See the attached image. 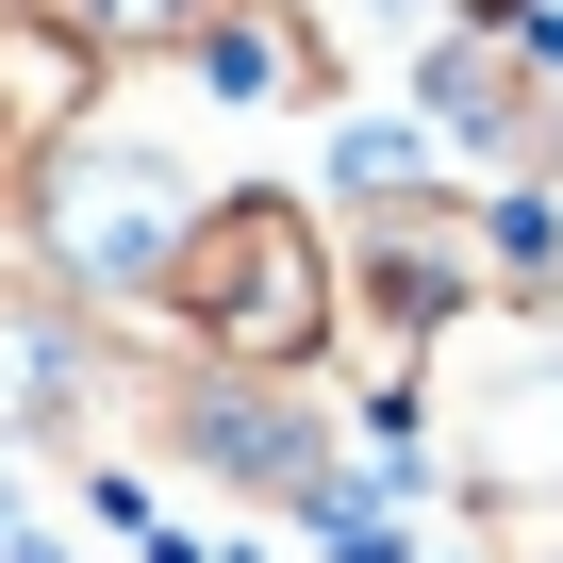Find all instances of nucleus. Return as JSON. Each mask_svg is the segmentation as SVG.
<instances>
[{"mask_svg":"<svg viewBox=\"0 0 563 563\" xmlns=\"http://www.w3.org/2000/svg\"><path fill=\"white\" fill-rule=\"evenodd\" d=\"M199 100H265V117H332V0H216L199 18Z\"/></svg>","mask_w":563,"mask_h":563,"instance_id":"nucleus-4","label":"nucleus"},{"mask_svg":"<svg viewBox=\"0 0 563 563\" xmlns=\"http://www.w3.org/2000/svg\"><path fill=\"white\" fill-rule=\"evenodd\" d=\"M431 18H530V0H431Z\"/></svg>","mask_w":563,"mask_h":563,"instance_id":"nucleus-6","label":"nucleus"},{"mask_svg":"<svg viewBox=\"0 0 563 563\" xmlns=\"http://www.w3.org/2000/svg\"><path fill=\"white\" fill-rule=\"evenodd\" d=\"M150 316H166V349L216 365V382H316V365L349 349V249H332L316 199L216 183L199 232H183L166 282H150Z\"/></svg>","mask_w":563,"mask_h":563,"instance_id":"nucleus-1","label":"nucleus"},{"mask_svg":"<svg viewBox=\"0 0 563 563\" xmlns=\"http://www.w3.org/2000/svg\"><path fill=\"white\" fill-rule=\"evenodd\" d=\"M415 133L481 199H563V18H448L415 67Z\"/></svg>","mask_w":563,"mask_h":563,"instance_id":"nucleus-2","label":"nucleus"},{"mask_svg":"<svg viewBox=\"0 0 563 563\" xmlns=\"http://www.w3.org/2000/svg\"><path fill=\"white\" fill-rule=\"evenodd\" d=\"M34 18H51V34L84 51V67H183L216 0H34Z\"/></svg>","mask_w":563,"mask_h":563,"instance_id":"nucleus-5","label":"nucleus"},{"mask_svg":"<svg viewBox=\"0 0 563 563\" xmlns=\"http://www.w3.org/2000/svg\"><path fill=\"white\" fill-rule=\"evenodd\" d=\"M199 199H216V183H199L183 150H150V133H100V117H84V133L34 166V199H18V216H34V249L67 265V299H84V316H150V282H166V249L199 232Z\"/></svg>","mask_w":563,"mask_h":563,"instance_id":"nucleus-3","label":"nucleus"}]
</instances>
